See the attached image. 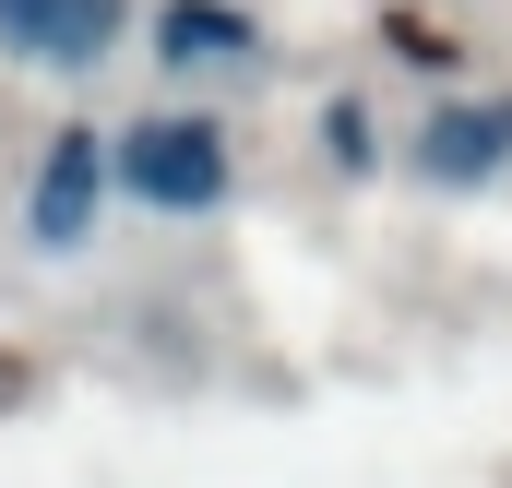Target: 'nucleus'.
<instances>
[{
	"label": "nucleus",
	"instance_id": "4",
	"mask_svg": "<svg viewBox=\"0 0 512 488\" xmlns=\"http://www.w3.org/2000/svg\"><path fill=\"white\" fill-rule=\"evenodd\" d=\"M405 167L429 191H489L512 167V84H477V96H441L429 120L405 131Z\"/></svg>",
	"mask_w": 512,
	"mask_h": 488
},
{
	"label": "nucleus",
	"instance_id": "5",
	"mask_svg": "<svg viewBox=\"0 0 512 488\" xmlns=\"http://www.w3.org/2000/svg\"><path fill=\"white\" fill-rule=\"evenodd\" d=\"M143 48H155V72H179V84H227V72H262V60H274V36H262L251 0H155V12H143Z\"/></svg>",
	"mask_w": 512,
	"mask_h": 488
},
{
	"label": "nucleus",
	"instance_id": "1",
	"mask_svg": "<svg viewBox=\"0 0 512 488\" xmlns=\"http://www.w3.org/2000/svg\"><path fill=\"white\" fill-rule=\"evenodd\" d=\"M108 167H120L131 215H167V227L227 215V191H239V143H227L215 108H143V120H120L108 131Z\"/></svg>",
	"mask_w": 512,
	"mask_h": 488
},
{
	"label": "nucleus",
	"instance_id": "2",
	"mask_svg": "<svg viewBox=\"0 0 512 488\" xmlns=\"http://www.w3.org/2000/svg\"><path fill=\"white\" fill-rule=\"evenodd\" d=\"M108 203H120L108 131H96V120H60V131H48V155H36V179H24V250H48V262L96 250Z\"/></svg>",
	"mask_w": 512,
	"mask_h": 488
},
{
	"label": "nucleus",
	"instance_id": "3",
	"mask_svg": "<svg viewBox=\"0 0 512 488\" xmlns=\"http://www.w3.org/2000/svg\"><path fill=\"white\" fill-rule=\"evenodd\" d=\"M131 24H143L131 0H0V60L72 84V72H108V60H120Z\"/></svg>",
	"mask_w": 512,
	"mask_h": 488
}]
</instances>
